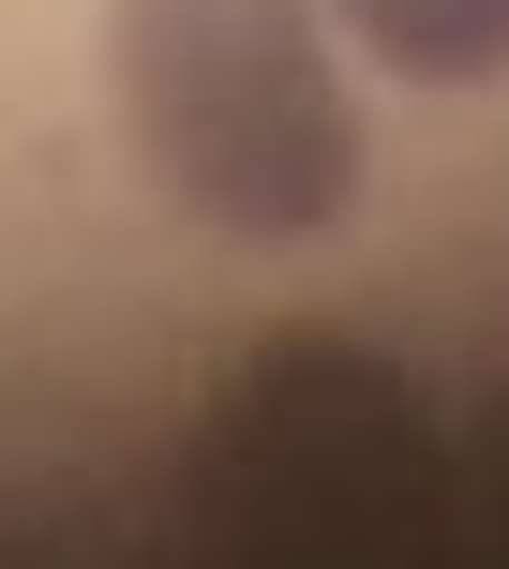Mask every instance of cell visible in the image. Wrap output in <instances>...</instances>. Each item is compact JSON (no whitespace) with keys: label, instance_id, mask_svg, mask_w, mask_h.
I'll return each instance as SVG.
<instances>
[{"label":"cell","instance_id":"6da1fadb","mask_svg":"<svg viewBox=\"0 0 509 569\" xmlns=\"http://www.w3.org/2000/svg\"><path fill=\"white\" fill-rule=\"evenodd\" d=\"M106 106L180 226L300 256L360 210L375 136L345 106L330 0H106Z\"/></svg>","mask_w":509,"mask_h":569},{"label":"cell","instance_id":"7a4b0ae2","mask_svg":"<svg viewBox=\"0 0 509 569\" xmlns=\"http://www.w3.org/2000/svg\"><path fill=\"white\" fill-rule=\"evenodd\" d=\"M435 465H450V435L390 360L285 345L210 420V510L270 555H390V540H420Z\"/></svg>","mask_w":509,"mask_h":569},{"label":"cell","instance_id":"3957f363","mask_svg":"<svg viewBox=\"0 0 509 569\" xmlns=\"http://www.w3.org/2000/svg\"><path fill=\"white\" fill-rule=\"evenodd\" d=\"M330 16L405 90H495L509 76V0H330Z\"/></svg>","mask_w":509,"mask_h":569}]
</instances>
